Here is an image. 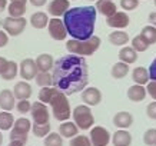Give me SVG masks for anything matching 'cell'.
Segmentation results:
<instances>
[{"label":"cell","instance_id":"43","mask_svg":"<svg viewBox=\"0 0 156 146\" xmlns=\"http://www.w3.org/2000/svg\"><path fill=\"white\" fill-rule=\"evenodd\" d=\"M9 43V34L5 30H0V47H5Z\"/></svg>","mask_w":156,"mask_h":146},{"label":"cell","instance_id":"17","mask_svg":"<svg viewBox=\"0 0 156 146\" xmlns=\"http://www.w3.org/2000/svg\"><path fill=\"white\" fill-rule=\"evenodd\" d=\"M13 93L16 96V99H29L32 96V86L29 83L27 80H22V82H17L14 85V89H13Z\"/></svg>","mask_w":156,"mask_h":146},{"label":"cell","instance_id":"13","mask_svg":"<svg viewBox=\"0 0 156 146\" xmlns=\"http://www.w3.org/2000/svg\"><path fill=\"white\" fill-rule=\"evenodd\" d=\"M82 100L87 106H98L102 102V92L98 87H86L82 92Z\"/></svg>","mask_w":156,"mask_h":146},{"label":"cell","instance_id":"45","mask_svg":"<svg viewBox=\"0 0 156 146\" xmlns=\"http://www.w3.org/2000/svg\"><path fill=\"white\" fill-rule=\"evenodd\" d=\"M7 63H9V60H7L6 57L0 56V75H2V73L6 70V67H7Z\"/></svg>","mask_w":156,"mask_h":146},{"label":"cell","instance_id":"12","mask_svg":"<svg viewBox=\"0 0 156 146\" xmlns=\"http://www.w3.org/2000/svg\"><path fill=\"white\" fill-rule=\"evenodd\" d=\"M70 9V0H52L49 3V14L53 17H60L65 16L67 10Z\"/></svg>","mask_w":156,"mask_h":146},{"label":"cell","instance_id":"14","mask_svg":"<svg viewBox=\"0 0 156 146\" xmlns=\"http://www.w3.org/2000/svg\"><path fill=\"white\" fill-rule=\"evenodd\" d=\"M106 23H108L109 27H113V29H125L128 27L129 23H130V19H129V16L125 12H116L115 14H112L110 17H108L106 20Z\"/></svg>","mask_w":156,"mask_h":146},{"label":"cell","instance_id":"28","mask_svg":"<svg viewBox=\"0 0 156 146\" xmlns=\"http://www.w3.org/2000/svg\"><path fill=\"white\" fill-rule=\"evenodd\" d=\"M110 73H112V76H113L115 79H123L129 73V65L125 63V62H118V63H115L113 66H112Z\"/></svg>","mask_w":156,"mask_h":146},{"label":"cell","instance_id":"46","mask_svg":"<svg viewBox=\"0 0 156 146\" xmlns=\"http://www.w3.org/2000/svg\"><path fill=\"white\" fill-rule=\"evenodd\" d=\"M29 2L33 6H36V7H42V6H44L48 3V0H29Z\"/></svg>","mask_w":156,"mask_h":146},{"label":"cell","instance_id":"16","mask_svg":"<svg viewBox=\"0 0 156 146\" xmlns=\"http://www.w3.org/2000/svg\"><path fill=\"white\" fill-rule=\"evenodd\" d=\"M14 99H16V96H14L13 90L3 89L0 92V109L10 112L12 109H14V105H16Z\"/></svg>","mask_w":156,"mask_h":146},{"label":"cell","instance_id":"44","mask_svg":"<svg viewBox=\"0 0 156 146\" xmlns=\"http://www.w3.org/2000/svg\"><path fill=\"white\" fill-rule=\"evenodd\" d=\"M149 75H151L152 80H156V57L152 60L151 66H149Z\"/></svg>","mask_w":156,"mask_h":146},{"label":"cell","instance_id":"49","mask_svg":"<svg viewBox=\"0 0 156 146\" xmlns=\"http://www.w3.org/2000/svg\"><path fill=\"white\" fill-rule=\"evenodd\" d=\"M7 0H0V12H3V10L7 7Z\"/></svg>","mask_w":156,"mask_h":146},{"label":"cell","instance_id":"1","mask_svg":"<svg viewBox=\"0 0 156 146\" xmlns=\"http://www.w3.org/2000/svg\"><path fill=\"white\" fill-rule=\"evenodd\" d=\"M52 70L53 86L67 96L83 92L89 85V66L83 56L72 53L62 56Z\"/></svg>","mask_w":156,"mask_h":146},{"label":"cell","instance_id":"15","mask_svg":"<svg viewBox=\"0 0 156 146\" xmlns=\"http://www.w3.org/2000/svg\"><path fill=\"white\" fill-rule=\"evenodd\" d=\"M133 123V115L130 112H118L113 116V125L119 129H128Z\"/></svg>","mask_w":156,"mask_h":146},{"label":"cell","instance_id":"18","mask_svg":"<svg viewBox=\"0 0 156 146\" xmlns=\"http://www.w3.org/2000/svg\"><path fill=\"white\" fill-rule=\"evenodd\" d=\"M113 146H130L132 145V135L126 129H119L112 135Z\"/></svg>","mask_w":156,"mask_h":146},{"label":"cell","instance_id":"52","mask_svg":"<svg viewBox=\"0 0 156 146\" xmlns=\"http://www.w3.org/2000/svg\"><path fill=\"white\" fill-rule=\"evenodd\" d=\"M155 6H156V0H155Z\"/></svg>","mask_w":156,"mask_h":146},{"label":"cell","instance_id":"8","mask_svg":"<svg viewBox=\"0 0 156 146\" xmlns=\"http://www.w3.org/2000/svg\"><path fill=\"white\" fill-rule=\"evenodd\" d=\"M30 115H32V120L36 125H46V123H50V115H49V109L46 106V103L43 102H34L32 105V110H30Z\"/></svg>","mask_w":156,"mask_h":146},{"label":"cell","instance_id":"23","mask_svg":"<svg viewBox=\"0 0 156 146\" xmlns=\"http://www.w3.org/2000/svg\"><path fill=\"white\" fill-rule=\"evenodd\" d=\"M77 132H79V126L75 122H70V120H65L59 126V133L63 137H70L72 139V137L77 136Z\"/></svg>","mask_w":156,"mask_h":146},{"label":"cell","instance_id":"51","mask_svg":"<svg viewBox=\"0 0 156 146\" xmlns=\"http://www.w3.org/2000/svg\"><path fill=\"white\" fill-rule=\"evenodd\" d=\"M2 143H3V133L0 130V146H2Z\"/></svg>","mask_w":156,"mask_h":146},{"label":"cell","instance_id":"20","mask_svg":"<svg viewBox=\"0 0 156 146\" xmlns=\"http://www.w3.org/2000/svg\"><path fill=\"white\" fill-rule=\"evenodd\" d=\"M147 94V90L145 86L142 85H135L130 86L128 89V98L129 100H132V102H142V100H145V98H146Z\"/></svg>","mask_w":156,"mask_h":146},{"label":"cell","instance_id":"42","mask_svg":"<svg viewBox=\"0 0 156 146\" xmlns=\"http://www.w3.org/2000/svg\"><path fill=\"white\" fill-rule=\"evenodd\" d=\"M146 115H147V118H151V119H153V120H156V100L147 105Z\"/></svg>","mask_w":156,"mask_h":146},{"label":"cell","instance_id":"38","mask_svg":"<svg viewBox=\"0 0 156 146\" xmlns=\"http://www.w3.org/2000/svg\"><path fill=\"white\" fill-rule=\"evenodd\" d=\"M143 142L147 146H156V129H147L143 133Z\"/></svg>","mask_w":156,"mask_h":146},{"label":"cell","instance_id":"35","mask_svg":"<svg viewBox=\"0 0 156 146\" xmlns=\"http://www.w3.org/2000/svg\"><path fill=\"white\" fill-rule=\"evenodd\" d=\"M50 123H46V125H36L33 123V126H32V132L36 137H46L50 133Z\"/></svg>","mask_w":156,"mask_h":146},{"label":"cell","instance_id":"24","mask_svg":"<svg viewBox=\"0 0 156 146\" xmlns=\"http://www.w3.org/2000/svg\"><path fill=\"white\" fill-rule=\"evenodd\" d=\"M36 65L39 67V72H49L55 66V60L53 56L49 53H42L36 57Z\"/></svg>","mask_w":156,"mask_h":146},{"label":"cell","instance_id":"37","mask_svg":"<svg viewBox=\"0 0 156 146\" xmlns=\"http://www.w3.org/2000/svg\"><path fill=\"white\" fill-rule=\"evenodd\" d=\"M69 146H93L90 137L85 136V135H77V136L72 137Z\"/></svg>","mask_w":156,"mask_h":146},{"label":"cell","instance_id":"26","mask_svg":"<svg viewBox=\"0 0 156 146\" xmlns=\"http://www.w3.org/2000/svg\"><path fill=\"white\" fill-rule=\"evenodd\" d=\"M109 42L115 45V46H123V45H126L129 42V34L126 32H123V30L116 29L115 32L109 34Z\"/></svg>","mask_w":156,"mask_h":146},{"label":"cell","instance_id":"29","mask_svg":"<svg viewBox=\"0 0 156 146\" xmlns=\"http://www.w3.org/2000/svg\"><path fill=\"white\" fill-rule=\"evenodd\" d=\"M19 73V65L16 63L14 60H9L7 63V67H6V70L2 73V79L3 80H13L16 76Z\"/></svg>","mask_w":156,"mask_h":146},{"label":"cell","instance_id":"19","mask_svg":"<svg viewBox=\"0 0 156 146\" xmlns=\"http://www.w3.org/2000/svg\"><path fill=\"white\" fill-rule=\"evenodd\" d=\"M96 10L100 14H103L106 17H110L112 14H115L118 12V7L112 0H96Z\"/></svg>","mask_w":156,"mask_h":146},{"label":"cell","instance_id":"4","mask_svg":"<svg viewBox=\"0 0 156 146\" xmlns=\"http://www.w3.org/2000/svg\"><path fill=\"white\" fill-rule=\"evenodd\" d=\"M49 105L52 108V115L59 122L69 120V118L72 116V109L70 105H69V100H67V94H65L59 89L56 90V93L53 94V98Z\"/></svg>","mask_w":156,"mask_h":146},{"label":"cell","instance_id":"31","mask_svg":"<svg viewBox=\"0 0 156 146\" xmlns=\"http://www.w3.org/2000/svg\"><path fill=\"white\" fill-rule=\"evenodd\" d=\"M149 46H151V45L147 43V40L143 37L142 34H137V36H135V37L132 39V47L137 53L146 52L147 49H149Z\"/></svg>","mask_w":156,"mask_h":146},{"label":"cell","instance_id":"33","mask_svg":"<svg viewBox=\"0 0 156 146\" xmlns=\"http://www.w3.org/2000/svg\"><path fill=\"white\" fill-rule=\"evenodd\" d=\"M37 86L40 87H48V86H53V75H50L49 72H39L37 76L34 77Z\"/></svg>","mask_w":156,"mask_h":146},{"label":"cell","instance_id":"48","mask_svg":"<svg viewBox=\"0 0 156 146\" xmlns=\"http://www.w3.org/2000/svg\"><path fill=\"white\" fill-rule=\"evenodd\" d=\"M26 143H23V142H20V141H10V143L7 146H24Z\"/></svg>","mask_w":156,"mask_h":146},{"label":"cell","instance_id":"11","mask_svg":"<svg viewBox=\"0 0 156 146\" xmlns=\"http://www.w3.org/2000/svg\"><path fill=\"white\" fill-rule=\"evenodd\" d=\"M39 73V67L33 59H23L19 65V75L23 80H33Z\"/></svg>","mask_w":156,"mask_h":146},{"label":"cell","instance_id":"32","mask_svg":"<svg viewBox=\"0 0 156 146\" xmlns=\"http://www.w3.org/2000/svg\"><path fill=\"white\" fill-rule=\"evenodd\" d=\"M57 87H55V86H48V87H42V89L39 90V100L40 102H43V103L49 105L50 103V100H52L53 94L56 93Z\"/></svg>","mask_w":156,"mask_h":146},{"label":"cell","instance_id":"25","mask_svg":"<svg viewBox=\"0 0 156 146\" xmlns=\"http://www.w3.org/2000/svg\"><path fill=\"white\" fill-rule=\"evenodd\" d=\"M119 60L125 62V63H128V65H132V63H135V62L137 60V52L132 46L122 47L120 52H119Z\"/></svg>","mask_w":156,"mask_h":146},{"label":"cell","instance_id":"50","mask_svg":"<svg viewBox=\"0 0 156 146\" xmlns=\"http://www.w3.org/2000/svg\"><path fill=\"white\" fill-rule=\"evenodd\" d=\"M10 2H16V3H24V5H26V2H27V0H10Z\"/></svg>","mask_w":156,"mask_h":146},{"label":"cell","instance_id":"40","mask_svg":"<svg viewBox=\"0 0 156 146\" xmlns=\"http://www.w3.org/2000/svg\"><path fill=\"white\" fill-rule=\"evenodd\" d=\"M139 6V0H120V7L126 12L135 10Z\"/></svg>","mask_w":156,"mask_h":146},{"label":"cell","instance_id":"34","mask_svg":"<svg viewBox=\"0 0 156 146\" xmlns=\"http://www.w3.org/2000/svg\"><path fill=\"white\" fill-rule=\"evenodd\" d=\"M44 146H63V136L60 133L50 132L48 136L44 137Z\"/></svg>","mask_w":156,"mask_h":146},{"label":"cell","instance_id":"21","mask_svg":"<svg viewBox=\"0 0 156 146\" xmlns=\"http://www.w3.org/2000/svg\"><path fill=\"white\" fill-rule=\"evenodd\" d=\"M149 79H151V75H149V70L145 69L143 66H137L133 69L132 72V80L136 83V85H147L149 83Z\"/></svg>","mask_w":156,"mask_h":146},{"label":"cell","instance_id":"5","mask_svg":"<svg viewBox=\"0 0 156 146\" xmlns=\"http://www.w3.org/2000/svg\"><path fill=\"white\" fill-rule=\"evenodd\" d=\"M72 116H73L75 123L79 126V129L87 130V129H92V126L95 125V118H93L92 109L87 105H79V106H76L73 109V112H72Z\"/></svg>","mask_w":156,"mask_h":146},{"label":"cell","instance_id":"39","mask_svg":"<svg viewBox=\"0 0 156 146\" xmlns=\"http://www.w3.org/2000/svg\"><path fill=\"white\" fill-rule=\"evenodd\" d=\"M32 102L29 99H22V100H19L17 103H16V109H17V112L19 113H29L30 110H32Z\"/></svg>","mask_w":156,"mask_h":146},{"label":"cell","instance_id":"36","mask_svg":"<svg viewBox=\"0 0 156 146\" xmlns=\"http://www.w3.org/2000/svg\"><path fill=\"white\" fill-rule=\"evenodd\" d=\"M140 34L146 39L149 45H155V43H156V27H155V26H152V24L145 26V27L142 29Z\"/></svg>","mask_w":156,"mask_h":146},{"label":"cell","instance_id":"9","mask_svg":"<svg viewBox=\"0 0 156 146\" xmlns=\"http://www.w3.org/2000/svg\"><path fill=\"white\" fill-rule=\"evenodd\" d=\"M90 141L93 146H108L109 142L112 141V135L106 127L103 126H95L90 129Z\"/></svg>","mask_w":156,"mask_h":146},{"label":"cell","instance_id":"27","mask_svg":"<svg viewBox=\"0 0 156 146\" xmlns=\"http://www.w3.org/2000/svg\"><path fill=\"white\" fill-rule=\"evenodd\" d=\"M14 125V116L9 110H2L0 112V130H10Z\"/></svg>","mask_w":156,"mask_h":146},{"label":"cell","instance_id":"7","mask_svg":"<svg viewBox=\"0 0 156 146\" xmlns=\"http://www.w3.org/2000/svg\"><path fill=\"white\" fill-rule=\"evenodd\" d=\"M26 24H27V20L24 17H6V19L2 20V26L5 29V32L9 36H19V34L23 33V30L26 29Z\"/></svg>","mask_w":156,"mask_h":146},{"label":"cell","instance_id":"2","mask_svg":"<svg viewBox=\"0 0 156 146\" xmlns=\"http://www.w3.org/2000/svg\"><path fill=\"white\" fill-rule=\"evenodd\" d=\"M98 10L95 6L72 7L65 13L63 22L69 36L76 40H86L95 33V23Z\"/></svg>","mask_w":156,"mask_h":146},{"label":"cell","instance_id":"22","mask_svg":"<svg viewBox=\"0 0 156 146\" xmlns=\"http://www.w3.org/2000/svg\"><path fill=\"white\" fill-rule=\"evenodd\" d=\"M49 16L48 13H44V12H36L30 16V20H29V23L32 24L34 29H44L49 26Z\"/></svg>","mask_w":156,"mask_h":146},{"label":"cell","instance_id":"41","mask_svg":"<svg viewBox=\"0 0 156 146\" xmlns=\"http://www.w3.org/2000/svg\"><path fill=\"white\" fill-rule=\"evenodd\" d=\"M146 90H147V94L151 96L153 100H156V80H152L146 85Z\"/></svg>","mask_w":156,"mask_h":146},{"label":"cell","instance_id":"3","mask_svg":"<svg viewBox=\"0 0 156 146\" xmlns=\"http://www.w3.org/2000/svg\"><path fill=\"white\" fill-rule=\"evenodd\" d=\"M100 37L98 36H92V37L86 39V40H76V39H70L66 42V49L67 52L72 55H77V56H92L93 53L100 47Z\"/></svg>","mask_w":156,"mask_h":146},{"label":"cell","instance_id":"10","mask_svg":"<svg viewBox=\"0 0 156 146\" xmlns=\"http://www.w3.org/2000/svg\"><path fill=\"white\" fill-rule=\"evenodd\" d=\"M49 34L50 37L55 39V40H65L67 33V29L65 26V22L60 20V17H52L49 20Z\"/></svg>","mask_w":156,"mask_h":146},{"label":"cell","instance_id":"6","mask_svg":"<svg viewBox=\"0 0 156 146\" xmlns=\"http://www.w3.org/2000/svg\"><path fill=\"white\" fill-rule=\"evenodd\" d=\"M32 122L27 118H19L14 120L13 127L10 129V141H20L23 143H27V135L32 130Z\"/></svg>","mask_w":156,"mask_h":146},{"label":"cell","instance_id":"30","mask_svg":"<svg viewBox=\"0 0 156 146\" xmlns=\"http://www.w3.org/2000/svg\"><path fill=\"white\" fill-rule=\"evenodd\" d=\"M7 12H9V16H12V17H23V14L26 13V5L10 2V5L7 6Z\"/></svg>","mask_w":156,"mask_h":146},{"label":"cell","instance_id":"47","mask_svg":"<svg viewBox=\"0 0 156 146\" xmlns=\"http://www.w3.org/2000/svg\"><path fill=\"white\" fill-rule=\"evenodd\" d=\"M149 22H151L152 26L156 27V12H152V13L149 14Z\"/></svg>","mask_w":156,"mask_h":146}]
</instances>
